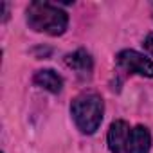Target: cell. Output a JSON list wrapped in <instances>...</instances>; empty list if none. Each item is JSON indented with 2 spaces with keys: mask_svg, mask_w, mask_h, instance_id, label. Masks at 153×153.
Segmentation results:
<instances>
[{
  "mask_svg": "<svg viewBox=\"0 0 153 153\" xmlns=\"http://www.w3.org/2000/svg\"><path fill=\"white\" fill-rule=\"evenodd\" d=\"M27 24L33 31L59 36L68 25V15L49 2H31L27 7Z\"/></svg>",
  "mask_w": 153,
  "mask_h": 153,
  "instance_id": "cell-1",
  "label": "cell"
},
{
  "mask_svg": "<svg viewBox=\"0 0 153 153\" xmlns=\"http://www.w3.org/2000/svg\"><path fill=\"white\" fill-rule=\"evenodd\" d=\"M103 112H105L103 99L96 92H83L70 105V114L74 117L76 126L87 135L94 133L101 126Z\"/></svg>",
  "mask_w": 153,
  "mask_h": 153,
  "instance_id": "cell-2",
  "label": "cell"
},
{
  "mask_svg": "<svg viewBox=\"0 0 153 153\" xmlns=\"http://www.w3.org/2000/svg\"><path fill=\"white\" fill-rule=\"evenodd\" d=\"M117 63L131 72V74H139V76H146V78H153V61L148 59L146 56L139 54L137 51H121L117 54Z\"/></svg>",
  "mask_w": 153,
  "mask_h": 153,
  "instance_id": "cell-3",
  "label": "cell"
},
{
  "mask_svg": "<svg viewBox=\"0 0 153 153\" xmlns=\"http://www.w3.org/2000/svg\"><path fill=\"white\" fill-rule=\"evenodd\" d=\"M130 133H131V128L126 121L123 119L114 121L108 130V149L112 153H126Z\"/></svg>",
  "mask_w": 153,
  "mask_h": 153,
  "instance_id": "cell-4",
  "label": "cell"
},
{
  "mask_svg": "<svg viewBox=\"0 0 153 153\" xmlns=\"http://www.w3.org/2000/svg\"><path fill=\"white\" fill-rule=\"evenodd\" d=\"M151 148V135L146 126L139 124L131 130L126 153H148Z\"/></svg>",
  "mask_w": 153,
  "mask_h": 153,
  "instance_id": "cell-5",
  "label": "cell"
},
{
  "mask_svg": "<svg viewBox=\"0 0 153 153\" xmlns=\"http://www.w3.org/2000/svg\"><path fill=\"white\" fill-rule=\"evenodd\" d=\"M65 63H67L72 70H76L79 76H83V78L90 76L92 67H94V61H92L90 54H88L87 51H83V49L76 51V52H72V54H67Z\"/></svg>",
  "mask_w": 153,
  "mask_h": 153,
  "instance_id": "cell-6",
  "label": "cell"
},
{
  "mask_svg": "<svg viewBox=\"0 0 153 153\" xmlns=\"http://www.w3.org/2000/svg\"><path fill=\"white\" fill-rule=\"evenodd\" d=\"M34 83L52 94H58L63 87V79H61V76H58L54 70L51 68H43V70H38L34 74Z\"/></svg>",
  "mask_w": 153,
  "mask_h": 153,
  "instance_id": "cell-7",
  "label": "cell"
},
{
  "mask_svg": "<svg viewBox=\"0 0 153 153\" xmlns=\"http://www.w3.org/2000/svg\"><path fill=\"white\" fill-rule=\"evenodd\" d=\"M144 47L148 49V52L153 56V34H148L146 40H144Z\"/></svg>",
  "mask_w": 153,
  "mask_h": 153,
  "instance_id": "cell-8",
  "label": "cell"
},
{
  "mask_svg": "<svg viewBox=\"0 0 153 153\" xmlns=\"http://www.w3.org/2000/svg\"><path fill=\"white\" fill-rule=\"evenodd\" d=\"M151 15H153V4H151Z\"/></svg>",
  "mask_w": 153,
  "mask_h": 153,
  "instance_id": "cell-9",
  "label": "cell"
}]
</instances>
